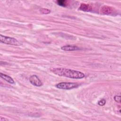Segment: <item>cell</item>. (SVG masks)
<instances>
[{
	"mask_svg": "<svg viewBox=\"0 0 121 121\" xmlns=\"http://www.w3.org/2000/svg\"><path fill=\"white\" fill-rule=\"evenodd\" d=\"M61 49L62 50L66 51H76V50H78L79 49V48L76 45H70L63 46L61 47Z\"/></svg>",
	"mask_w": 121,
	"mask_h": 121,
	"instance_id": "6",
	"label": "cell"
},
{
	"mask_svg": "<svg viewBox=\"0 0 121 121\" xmlns=\"http://www.w3.org/2000/svg\"><path fill=\"white\" fill-rule=\"evenodd\" d=\"M78 85L76 83L61 82L56 85V87L59 89L69 90L78 87Z\"/></svg>",
	"mask_w": 121,
	"mask_h": 121,
	"instance_id": "3",
	"label": "cell"
},
{
	"mask_svg": "<svg viewBox=\"0 0 121 121\" xmlns=\"http://www.w3.org/2000/svg\"><path fill=\"white\" fill-rule=\"evenodd\" d=\"M30 82L34 86H40L42 85V83L39 78L35 75H31L29 77Z\"/></svg>",
	"mask_w": 121,
	"mask_h": 121,
	"instance_id": "4",
	"label": "cell"
},
{
	"mask_svg": "<svg viewBox=\"0 0 121 121\" xmlns=\"http://www.w3.org/2000/svg\"><path fill=\"white\" fill-rule=\"evenodd\" d=\"M0 41L1 43L7 44L16 46H18L19 44L18 41L16 39L13 37L2 35H0Z\"/></svg>",
	"mask_w": 121,
	"mask_h": 121,
	"instance_id": "2",
	"label": "cell"
},
{
	"mask_svg": "<svg viewBox=\"0 0 121 121\" xmlns=\"http://www.w3.org/2000/svg\"><path fill=\"white\" fill-rule=\"evenodd\" d=\"M51 71L59 76L71 78L81 79L85 77V74L79 71L65 68H53Z\"/></svg>",
	"mask_w": 121,
	"mask_h": 121,
	"instance_id": "1",
	"label": "cell"
},
{
	"mask_svg": "<svg viewBox=\"0 0 121 121\" xmlns=\"http://www.w3.org/2000/svg\"><path fill=\"white\" fill-rule=\"evenodd\" d=\"M66 0H57V4L60 6H62V7H65L66 5Z\"/></svg>",
	"mask_w": 121,
	"mask_h": 121,
	"instance_id": "9",
	"label": "cell"
},
{
	"mask_svg": "<svg viewBox=\"0 0 121 121\" xmlns=\"http://www.w3.org/2000/svg\"><path fill=\"white\" fill-rule=\"evenodd\" d=\"M114 100L119 103H121V96H119V95H115L114 97Z\"/></svg>",
	"mask_w": 121,
	"mask_h": 121,
	"instance_id": "12",
	"label": "cell"
},
{
	"mask_svg": "<svg viewBox=\"0 0 121 121\" xmlns=\"http://www.w3.org/2000/svg\"><path fill=\"white\" fill-rule=\"evenodd\" d=\"M0 77L9 83H10V84L14 83V81L13 79V78L7 75H6L2 73H0Z\"/></svg>",
	"mask_w": 121,
	"mask_h": 121,
	"instance_id": "7",
	"label": "cell"
},
{
	"mask_svg": "<svg viewBox=\"0 0 121 121\" xmlns=\"http://www.w3.org/2000/svg\"><path fill=\"white\" fill-rule=\"evenodd\" d=\"M79 9L83 11H90L92 10V7L89 4L82 3L79 7Z\"/></svg>",
	"mask_w": 121,
	"mask_h": 121,
	"instance_id": "8",
	"label": "cell"
},
{
	"mask_svg": "<svg viewBox=\"0 0 121 121\" xmlns=\"http://www.w3.org/2000/svg\"><path fill=\"white\" fill-rule=\"evenodd\" d=\"M0 121H8V119H5V118H3V117H1L0 118Z\"/></svg>",
	"mask_w": 121,
	"mask_h": 121,
	"instance_id": "13",
	"label": "cell"
},
{
	"mask_svg": "<svg viewBox=\"0 0 121 121\" xmlns=\"http://www.w3.org/2000/svg\"><path fill=\"white\" fill-rule=\"evenodd\" d=\"M105 103H106V101L105 99H101V100H100L98 103V104L100 105V106H103L105 104Z\"/></svg>",
	"mask_w": 121,
	"mask_h": 121,
	"instance_id": "11",
	"label": "cell"
},
{
	"mask_svg": "<svg viewBox=\"0 0 121 121\" xmlns=\"http://www.w3.org/2000/svg\"><path fill=\"white\" fill-rule=\"evenodd\" d=\"M40 11L41 13L42 14H49L51 12V10L48 9H44V8H42V9H40Z\"/></svg>",
	"mask_w": 121,
	"mask_h": 121,
	"instance_id": "10",
	"label": "cell"
},
{
	"mask_svg": "<svg viewBox=\"0 0 121 121\" xmlns=\"http://www.w3.org/2000/svg\"><path fill=\"white\" fill-rule=\"evenodd\" d=\"M101 12L104 15H111L114 12V9L110 6H104L101 9Z\"/></svg>",
	"mask_w": 121,
	"mask_h": 121,
	"instance_id": "5",
	"label": "cell"
}]
</instances>
